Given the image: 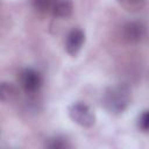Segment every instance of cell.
<instances>
[{"mask_svg":"<svg viewBox=\"0 0 149 149\" xmlns=\"http://www.w3.org/2000/svg\"><path fill=\"white\" fill-rule=\"evenodd\" d=\"M56 0H31L33 8L41 14L51 13Z\"/></svg>","mask_w":149,"mask_h":149,"instance_id":"cell-9","label":"cell"},{"mask_svg":"<svg viewBox=\"0 0 149 149\" xmlns=\"http://www.w3.org/2000/svg\"><path fill=\"white\" fill-rule=\"evenodd\" d=\"M121 36L127 43H139L146 36V27L141 22H127L121 28Z\"/></svg>","mask_w":149,"mask_h":149,"instance_id":"cell-4","label":"cell"},{"mask_svg":"<svg viewBox=\"0 0 149 149\" xmlns=\"http://www.w3.org/2000/svg\"><path fill=\"white\" fill-rule=\"evenodd\" d=\"M84 42H85V33H84V30L80 29V28H73L72 30H70V33L66 36L65 51L70 56L74 57L80 51Z\"/></svg>","mask_w":149,"mask_h":149,"instance_id":"cell-5","label":"cell"},{"mask_svg":"<svg viewBox=\"0 0 149 149\" xmlns=\"http://www.w3.org/2000/svg\"><path fill=\"white\" fill-rule=\"evenodd\" d=\"M73 12V5L70 0H56L51 14L56 17L66 19Z\"/></svg>","mask_w":149,"mask_h":149,"instance_id":"cell-6","label":"cell"},{"mask_svg":"<svg viewBox=\"0 0 149 149\" xmlns=\"http://www.w3.org/2000/svg\"><path fill=\"white\" fill-rule=\"evenodd\" d=\"M137 126L142 132H149V109L143 111L139 115Z\"/></svg>","mask_w":149,"mask_h":149,"instance_id":"cell-11","label":"cell"},{"mask_svg":"<svg viewBox=\"0 0 149 149\" xmlns=\"http://www.w3.org/2000/svg\"><path fill=\"white\" fill-rule=\"evenodd\" d=\"M68 113L70 119L80 127L90 128L95 122V116L92 109L84 102H73L69 106Z\"/></svg>","mask_w":149,"mask_h":149,"instance_id":"cell-2","label":"cell"},{"mask_svg":"<svg viewBox=\"0 0 149 149\" xmlns=\"http://www.w3.org/2000/svg\"><path fill=\"white\" fill-rule=\"evenodd\" d=\"M101 104L108 113L121 114L130 104V92L123 85L108 87L102 95Z\"/></svg>","mask_w":149,"mask_h":149,"instance_id":"cell-1","label":"cell"},{"mask_svg":"<svg viewBox=\"0 0 149 149\" xmlns=\"http://www.w3.org/2000/svg\"><path fill=\"white\" fill-rule=\"evenodd\" d=\"M45 147L51 149H68L71 148V143L65 136L57 135L48 139V141L45 142Z\"/></svg>","mask_w":149,"mask_h":149,"instance_id":"cell-7","label":"cell"},{"mask_svg":"<svg viewBox=\"0 0 149 149\" xmlns=\"http://www.w3.org/2000/svg\"><path fill=\"white\" fill-rule=\"evenodd\" d=\"M17 95L16 88L9 83H2L0 87V98L2 102H10Z\"/></svg>","mask_w":149,"mask_h":149,"instance_id":"cell-8","label":"cell"},{"mask_svg":"<svg viewBox=\"0 0 149 149\" xmlns=\"http://www.w3.org/2000/svg\"><path fill=\"white\" fill-rule=\"evenodd\" d=\"M43 84L41 73L34 69H24L20 73V85L27 93L37 92Z\"/></svg>","mask_w":149,"mask_h":149,"instance_id":"cell-3","label":"cell"},{"mask_svg":"<svg viewBox=\"0 0 149 149\" xmlns=\"http://www.w3.org/2000/svg\"><path fill=\"white\" fill-rule=\"evenodd\" d=\"M118 2L121 5V7H123L126 10L132 13H136L141 10L146 5L144 0H118Z\"/></svg>","mask_w":149,"mask_h":149,"instance_id":"cell-10","label":"cell"}]
</instances>
